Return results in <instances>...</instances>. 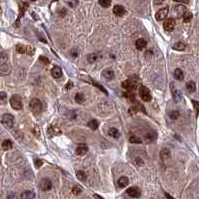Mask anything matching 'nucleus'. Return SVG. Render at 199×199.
I'll list each match as a JSON object with an SVG mask.
<instances>
[{
  "instance_id": "obj_9",
  "label": "nucleus",
  "mask_w": 199,
  "mask_h": 199,
  "mask_svg": "<svg viewBox=\"0 0 199 199\" xmlns=\"http://www.w3.org/2000/svg\"><path fill=\"white\" fill-rule=\"evenodd\" d=\"M163 26H164L165 30L168 31V32L172 31L174 29V27H175V20H174V18H167V19L164 21Z\"/></svg>"
},
{
  "instance_id": "obj_52",
  "label": "nucleus",
  "mask_w": 199,
  "mask_h": 199,
  "mask_svg": "<svg viewBox=\"0 0 199 199\" xmlns=\"http://www.w3.org/2000/svg\"><path fill=\"white\" fill-rule=\"evenodd\" d=\"M29 1H36V0H29Z\"/></svg>"
},
{
  "instance_id": "obj_46",
  "label": "nucleus",
  "mask_w": 199,
  "mask_h": 199,
  "mask_svg": "<svg viewBox=\"0 0 199 199\" xmlns=\"http://www.w3.org/2000/svg\"><path fill=\"white\" fill-rule=\"evenodd\" d=\"M173 1L178 2V3H185V4H187L189 2V0H173Z\"/></svg>"
},
{
  "instance_id": "obj_47",
  "label": "nucleus",
  "mask_w": 199,
  "mask_h": 199,
  "mask_svg": "<svg viewBox=\"0 0 199 199\" xmlns=\"http://www.w3.org/2000/svg\"><path fill=\"white\" fill-rule=\"evenodd\" d=\"M33 131H34V132H35V135H36V136H37V137H39V129H38V127H37V126H36V127L34 128V129H33Z\"/></svg>"
},
{
  "instance_id": "obj_18",
  "label": "nucleus",
  "mask_w": 199,
  "mask_h": 199,
  "mask_svg": "<svg viewBox=\"0 0 199 199\" xmlns=\"http://www.w3.org/2000/svg\"><path fill=\"white\" fill-rule=\"evenodd\" d=\"M146 44H147V42H146V40L143 39V38H139V39H137L136 42H135V46H136V48L139 49V50H142V49L146 46Z\"/></svg>"
},
{
  "instance_id": "obj_27",
  "label": "nucleus",
  "mask_w": 199,
  "mask_h": 199,
  "mask_svg": "<svg viewBox=\"0 0 199 199\" xmlns=\"http://www.w3.org/2000/svg\"><path fill=\"white\" fill-rule=\"evenodd\" d=\"M185 48H186V45H185L184 43H182V42H177V43H175L173 45L174 50L183 51V50H185Z\"/></svg>"
},
{
  "instance_id": "obj_29",
  "label": "nucleus",
  "mask_w": 199,
  "mask_h": 199,
  "mask_svg": "<svg viewBox=\"0 0 199 199\" xmlns=\"http://www.w3.org/2000/svg\"><path fill=\"white\" fill-rule=\"evenodd\" d=\"M64 2L69 6L70 8H75L77 7L79 1L78 0H64Z\"/></svg>"
},
{
  "instance_id": "obj_21",
  "label": "nucleus",
  "mask_w": 199,
  "mask_h": 199,
  "mask_svg": "<svg viewBox=\"0 0 199 199\" xmlns=\"http://www.w3.org/2000/svg\"><path fill=\"white\" fill-rule=\"evenodd\" d=\"M173 76H174V78L177 79V80H179V81H181V80L184 79V74H183V71L181 69H179V68L174 70Z\"/></svg>"
},
{
  "instance_id": "obj_39",
  "label": "nucleus",
  "mask_w": 199,
  "mask_h": 199,
  "mask_svg": "<svg viewBox=\"0 0 199 199\" xmlns=\"http://www.w3.org/2000/svg\"><path fill=\"white\" fill-rule=\"evenodd\" d=\"M39 60L41 61V62H43L44 64H49V62H50V61H49V59L47 57H45V56H40L39 57Z\"/></svg>"
},
{
  "instance_id": "obj_24",
  "label": "nucleus",
  "mask_w": 199,
  "mask_h": 199,
  "mask_svg": "<svg viewBox=\"0 0 199 199\" xmlns=\"http://www.w3.org/2000/svg\"><path fill=\"white\" fill-rule=\"evenodd\" d=\"M108 135H109V136H111V137H114V138H118L119 135H120V133H119V131H118L117 128L112 127V128H110V129L108 130Z\"/></svg>"
},
{
  "instance_id": "obj_43",
  "label": "nucleus",
  "mask_w": 199,
  "mask_h": 199,
  "mask_svg": "<svg viewBox=\"0 0 199 199\" xmlns=\"http://www.w3.org/2000/svg\"><path fill=\"white\" fill-rule=\"evenodd\" d=\"M71 87H73V82H71V81H69V82L67 83L66 85H65V89H66V90H69Z\"/></svg>"
},
{
  "instance_id": "obj_28",
  "label": "nucleus",
  "mask_w": 199,
  "mask_h": 199,
  "mask_svg": "<svg viewBox=\"0 0 199 199\" xmlns=\"http://www.w3.org/2000/svg\"><path fill=\"white\" fill-rule=\"evenodd\" d=\"M8 60V55L5 52H0V66L5 64Z\"/></svg>"
},
{
  "instance_id": "obj_26",
  "label": "nucleus",
  "mask_w": 199,
  "mask_h": 199,
  "mask_svg": "<svg viewBox=\"0 0 199 199\" xmlns=\"http://www.w3.org/2000/svg\"><path fill=\"white\" fill-rule=\"evenodd\" d=\"M13 146V143L11 142V140L9 139H5L3 142H2V148L4 149V150H9V149H11Z\"/></svg>"
},
{
  "instance_id": "obj_6",
  "label": "nucleus",
  "mask_w": 199,
  "mask_h": 199,
  "mask_svg": "<svg viewBox=\"0 0 199 199\" xmlns=\"http://www.w3.org/2000/svg\"><path fill=\"white\" fill-rule=\"evenodd\" d=\"M168 11H169L168 7H164V8H161L160 10H158L155 14L156 20H157V21H162V20H164L165 18L167 17V15H168Z\"/></svg>"
},
{
  "instance_id": "obj_11",
  "label": "nucleus",
  "mask_w": 199,
  "mask_h": 199,
  "mask_svg": "<svg viewBox=\"0 0 199 199\" xmlns=\"http://www.w3.org/2000/svg\"><path fill=\"white\" fill-rule=\"evenodd\" d=\"M127 194L133 198H139L141 196V191L138 187H130L127 189Z\"/></svg>"
},
{
  "instance_id": "obj_48",
  "label": "nucleus",
  "mask_w": 199,
  "mask_h": 199,
  "mask_svg": "<svg viewBox=\"0 0 199 199\" xmlns=\"http://www.w3.org/2000/svg\"><path fill=\"white\" fill-rule=\"evenodd\" d=\"M8 199H16V195L14 193H10L8 196Z\"/></svg>"
},
{
  "instance_id": "obj_40",
  "label": "nucleus",
  "mask_w": 199,
  "mask_h": 199,
  "mask_svg": "<svg viewBox=\"0 0 199 199\" xmlns=\"http://www.w3.org/2000/svg\"><path fill=\"white\" fill-rule=\"evenodd\" d=\"M28 55H33L34 54V48H32L31 46H27V53Z\"/></svg>"
},
{
  "instance_id": "obj_35",
  "label": "nucleus",
  "mask_w": 199,
  "mask_h": 199,
  "mask_svg": "<svg viewBox=\"0 0 199 199\" xmlns=\"http://www.w3.org/2000/svg\"><path fill=\"white\" fill-rule=\"evenodd\" d=\"M88 126H89L92 130H96L97 127H98V122H97V120H95V119H93V120L88 122Z\"/></svg>"
},
{
  "instance_id": "obj_32",
  "label": "nucleus",
  "mask_w": 199,
  "mask_h": 199,
  "mask_svg": "<svg viewBox=\"0 0 199 199\" xmlns=\"http://www.w3.org/2000/svg\"><path fill=\"white\" fill-rule=\"evenodd\" d=\"M97 58H98V56H97L96 53H91L87 56V61L89 63H94L97 60Z\"/></svg>"
},
{
  "instance_id": "obj_17",
  "label": "nucleus",
  "mask_w": 199,
  "mask_h": 199,
  "mask_svg": "<svg viewBox=\"0 0 199 199\" xmlns=\"http://www.w3.org/2000/svg\"><path fill=\"white\" fill-rule=\"evenodd\" d=\"M88 151V147L85 144H81V145H79L77 148H76V154L77 155H85L87 153Z\"/></svg>"
},
{
  "instance_id": "obj_45",
  "label": "nucleus",
  "mask_w": 199,
  "mask_h": 199,
  "mask_svg": "<svg viewBox=\"0 0 199 199\" xmlns=\"http://www.w3.org/2000/svg\"><path fill=\"white\" fill-rule=\"evenodd\" d=\"M71 55L73 56V57H77V55H78V52L76 49H73V50L71 51Z\"/></svg>"
},
{
  "instance_id": "obj_30",
  "label": "nucleus",
  "mask_w": 199,
  "mask_h": 199,
  "mask_svg": "<svg viewBox=\"0 0 199 199\" xmlns=\"http://www.w3.org/2000/svg\"><path fill=\"white\" fill-rule=\"evenodd\" d=\"M76 176L78 177V179L79 180H81V181H85L86 180V174H85L84 171H82V170H79L76 172Z\"/></svg>"
},
{
  "instance_id": "obj_23",
  "label": "nucleus",
  "mask_w": 199,
  "mask_h": 199,
  "mask_svg": "<svg viewBox=\"0 0 199 199\" xmlns=\"http://www.w3.org/2000/svg\"><path fill=\"white\" fill-rule=\"evenodd\" d=\"M15 50L20 54H25L27 53V46L23 44H17L16 47H15Z\"/></svg>"
},
{
  "instance_id": "obj_4",
  "label": "nucleus",
  "mask_w": 199,
  "mask_h": 199,
  "mask_svg": "<svg viewBox=\"0 0 199 199\" xmlns=\"http://www.w3.org/2000/svg\"><path fill=\"white\" fill-rule=\"evenodd\" d=\"M1 122L5 127L12 128L13 123H14V117H13V115L9 114V113H6V114H4L3 116H2Z\"/></svg>"
},
{
  "instance_id": "obj_20",
  "label": "nucleus",
  "mask_w": 199,
  "mask_h": 199,
  "mask_svg": "<svg viewBox=\"0 0 199 199\" xmlns=\"http://www.w3.org/2000/svg\"><path fill=\"white\" fill-rule=\"evenodd\" d=\"M35 197V193L33 191L26 190L21 193V199H33Z\"/></svg>"
},
{
  "instance_id": "obj_25",
  "label": "nucleus",
  "mask_w": 199,
  "mask_h": 199,
  "mask_svg": "<svg viewBox=\"0 0 199 199\" xmlns=\"http://www.w3.org/2000/svg\"><path fill=\"white\" fill-rule=\"evenodd\" d=\"M74 99H75L76 103L82 104V103H84V101H85V95L83 93H76Z\"/></svg>"
},
{
  "instance_id": "obj_33",
  "label": "nucleus",
  "mask_w": 199,
  "mask_h": 199,
  "mask_svg": "<svg viewBox=\"0 0 199 199\" xmlns=\"http://www.w3.org/2000/svg\"><path fill=\"white\" fill-rule=\"evenodd\" d=\"M99 4L103 8H108L111 5V0H99Z\"/></svg>"
},
{
  "instance_id": "obj_49",
  "label": "nucleus",
  "mask_w": 199,
  "mask_h": 199,
  "mask_svg": "<svg viewBox=\"0 0 199 199\" xmlns=\"http://www.w3.org/2000/svg\"><path fill=\"white\" fill-rule=\"evenodd\" d=\"M153 1H154V3L156 4V5H158V4H161L164 0H153Z\"/></svg>"
},
{
  "instance_id": "obj_37",
  "label": "nucleus",
  "mask_w": 199,
  "mask_h": 199,
  "mask_svg": "<svg viewBox=\"0 0 199 199\" xmlns=\"http://www.w3.org/2000/svg\"><path fill=\"white\" fill-rule=\"evenodd\" d=\"M72 193H73L74 195H79V194L81 193V188L79 186H74L73 188H72Z\"/></svg>"
},
{
  "instance_id": "obj_15",
  "label": "nucleus",
  "mask_w": 199,
  "mask_h": 199,
  "mask_svg": "<svg viewBox=\"0 0 199 199\" xmlns=\"http://www.w3.org/2000/svg\"><path fill=\"white\" fill-rule=\"evenodd\" d=\"M160 158H161V160L163 162L168 161V159L170 158V151L166 148L162 149V150L160 151Z\"/></svg>"
},
{
  "instance_id": "obj_22",
  "label": "nucleus",
  "mask_w": 199,
  "mask_h": 199,
  "mask_svg": "<svg viewBox=\"0 0 199 199\" xmlns=\"http://www.w3.org/2000/svg\"><path fill=\"white\" fill-rule=\"evenodd\" d=\"M186 89L188 92H190V93H192V92H194L196 90V84L194 81H188V82L186 83Z\"/></svg>"
},
{
  "instance_id": "obj_13",
  "label": "nucleus",
  "mask_w": 199,
  "mask_h": 199,
  "mask_svg": "<svg viewBox=\"0 0 199 199\" xmlns=\"http://www.w3.org/2000/svg\"><path fill=\"white\" fill-rule=\"evenodd\" d=\"M10 72H11V66L9 64H7V63H5V64L0 66V75H2V76L9 75Z\"/></svg>"
},
{
  "instance_id": "obj_16",
  "label": "nucleus",
  "mask_w": 199,
  "mask_h": 199,
  "mask_svg": "<svg viewBox=\"0 0 199 199\" xmlns=\"http://www.w3.org/2000/svg\"><path fill=\"white\" fill-rule=\"evenodd\" d=\"M102 77L107 79V80H112L114 78V72L111 69H105L102 72Z\"/></svg>"
},
{
  "instance_id": "obj_19",
  "label": "nucleus",
  "mask_w": 199,
  "mask_h": 199,
  "mask_svg": "<svg viewBox=\"0 0 199 199\" xmlns=\"http://www.w3.org/2000/svg\"><path fill=\"white\" fill-rule=\"evenodd\" d=\"M128 182H129V180H128V178L126 177V176H121L120 178L118 179V181H117V184H118L119 187H121V188H123V187H126L128 185Z\"/></svg>"
},
{
  "instance_id": "obj_36",
  "label": "nucleus",
  "mask_w": 199,
  "mask_h": 199,
  "mask_svg": "<svg viewBox=\"0 0 199 199\" xmlns=\"http://www.w3.org/2000/svg\"><path fill=\"white\" fill-rule=\"evenodd\" d=\"M129 141L131 142V143H141L142 140L137 136H131L129 138Z\"/></svg>"
},
{
  "instance_id": "obj_42",
  "label": "nucleus",
  "mask_w": 199,
  "mask_h": 199,
  "mask_svg": "<svg viewBox=\"0 0 199 199\" xmlns=\"http://www.w3.org/2000/svg\"><path fill=\"white\" fill-rule=\"evenodd\" d=\"M34 163H35V166L37 167H40L42 165V163H43V162H42V160H40V159H35V161H34Z\"/></svg>"
},
{
  "instance_id": "obj_1",
  "label": "nucleus",
  "mask_w": 199,
  "mask_h": 199,
  "mask_svg": "<svg viewBox=\"0 0 199 199\" xmlns=\"http://www.w3.org/2000/svg\"><path fill=\"white\" fill-rule=\"evenodd\" d=\"M29 108H30V110L34 113V114H36V115L39 114V113L42 111L41 101L37 98H33L32 100L30 101V103H29Z\"/></svg>"
},
{
  "instance_id": "obj_3",
  "label": "nucleus",
  "mask_w": 199,
  "mask_h": 199,
  "mask_svg": "<svg viewBox=\"0 0 199 199\" xmlns=\"http://www.w3.org/2000/svg\"><path fill=\"white\" fill-rule=\"evenodd\" d=\"M139 96L141 97V99L145 102H149L151 101V93L149 91V89L145 86H140L139 88Z\"/></svg>"
},
{
  "instance_id": "obj_12",
  "label": "nucleus",
  "mask_w": 199,
  "mask_h": 199,
  "mask_svg": "<svg viewBox=\"0 0 199 199\" xmlns=\"http://www.w3.org/2000/svg\"><path fill=\"white\" fill-rule=\"evenodd\" d=\"M125 12H126L125 8L121 5H115L114 7H113V13L118 17H122L124 14H125Z\"/></svg>"
},
{
  "instance_id": "obj_5",
  "label": "nucleus",
  "mask_w": 199,
  "mask_h": 199,
  "mask_svg": "<svg viewBox=\"0 0 199 199\" xmlns=\"http://www.w3.org/2000/svg\"><path fill=\"white\" fill-rule=\"evenodd\" d=\"M171 93H172L173 100L175 101V102H179V101L182 99V93H181V91H180L178 88H176L175 86H174L173 83H171Z\"/></svg>"
},
{
  "instance_id": "obj_34",
  "label": "nucleus",
  "mask_w": 199,
  "mask_h": 199,
  "mask_svg": "<svg viewBox=\"0 0 199 199\" xmlns=\"http://www.w3.org/2000/svg\"><path fill=\"white\" fill-rule=\"evenodd\" d=\"M179 116H180L179 111H177V110H172V111L169 113V117H170L172 120H176Z\"/></svg>"
},
{
  "instance_id": "obj_8",
  "label": "nucleus",
  "mask_w": 199,
  "mask_h": 199,
  "mask_svg": "<svg viewBox=\"0 0 199 199\" xmlns=\"http://www.w3.org/2000/svg\"><path fill=\"white\" fill-rule=\"evenodd\" d=\"M39 186L42 191H48L52 188V182L49 179H47V178H43V179L40 181Z\"/></svg>"
},
{
  "instance_id": "obj_38",
  "label": "nucleus",
  "mask_w": 199,
  "mask_h": 199,
  "mask_svg": "<svg viewBox=\"0 0 199 199\" xmlns=\"http://www.w3.org/2000/svg\"><path fill=\"white\" fill-rule=\"evenodd\" d=\"M92 83H93V85H94V86L98 87V88H99V89H100V90H101V91H102V92H103V93L107 94V91H106V89H105V88H104L103 86H101V85H100V84H98V83H95V82H94V81H92Z\"/></svg>"
},
{
  "instance_id": "obj_53",
  "label": "nucleus",
  "mask_w": 199,
  "mask_h": 199,
  "mask_svg": "<svg viewBox=\"0 0 199 199\" xmlns=\"http://www.w3.org/2000/svg\"><path fill=\"white\" fill-rule=\"evenodd\" d=\"M0 14H1V7H0Z\"/></svg>"
},
{
  "instance_id": "obj_51",
  "label": "nucleus",
  "mask_w": 199,
  "mask_h": 199,
  "mask_svg": "<svg viewBox=\"0 0 199 199\" xmlns=\"http://www.w3.org/2000/svg\"><path fill=\"white\" fill-rule=\"evenodd\" d=\"M94 197H95L96 199H103L102 197H101V196H99V195H97V194H95V195H94Z\"/></svg>"
},
{
  "instance_id": "obj_7",
  "label": "nucleus",
  "mask_w": 199,
  "mask_h": 199,
  "mask_svg": "<svg viewBox=\"0 0 199 199\" xmlns=\"http://www.w3.org/2000/svg\"><path fill=\"white\" fill-rule=\"evenodd\" d=\"M137 86V81L133 80V79H127L122 83V87L125 88L127 90H133Z\"/></svg>"
},
{
  "instance_id": "obj_2",
  "label": "nucleus",
  "mask_w": 199,
  "mask_h": 199,
  "mask_svg": "<svg viewBox=\"0 0 199 199\" xmlns=\"http://www.w3.org/2000/svg\"><path fill=\"white\" fill-rule=\"evenodd\" d=\"M10 105L12 106L13 109L15 110H20L22 109V100H21V97L19 95H14L11 96L10 98Z\"/></svg>"
},
{
  "instance_id": "obj_50",
  "label": "nucleus",
  "mask_w": 199,
  "mask_h": 199,
  "mask_svg": "<svg viewBox=\"0 0 199 199\" xmlns=\"http://www.w3.org/2000/svg\"><path fill=\"white\" fill-rule=\"evenodd\" d=\"M165 196H166V197H167V199H174V198L172 197V196H171V195H169L168 193H165Z\"/></svg>"
},
{
  "instance_id": "obj_44",
  "label": "nucleus",
  "mask_w": 199,
  "mask_h": 199,
  "mask_svg": "<svg viewBox=\"0 0 199 199\" xmlns=\"http://www.w3.org/2000/svg\"><path fill=\"white\" fill-rule=\"evenodd\" d=\"M7 97V94L5 92H0V100H4Z\"/></svg>"
},
{
  "instance_id": "obj_14",
  "label": "nucleus",
  "mask_w": 199,
  "mask_h": 199,
  "mask_svg": "<svg viewBox=\"0 0 199 199\" xmlns=\"http://www.w3.org/2000/svg\"><path fill=\"white\" fill-rule=\"evenodd\" d=\"M51 75L55 79H58L62 76V70L59 66H54L51 70Z\"/></svg>"
},
{
  "instance_id": "obj_41",
  "label": "nucleus",
  "mask_w": 199,
  "mask_h": 199,
  "mask_svg": "<svg viewBox=\"0 0 199 199\" xmlns=\"http://www.w3.org/2000/svg\"><path fill=\"white\" fill-rule=\"evenodd\" d=\"M192 103H193V106L196 110V113H198L199 112V102L198 101H195V100H192Z\"/></svg>"
},
{
  "instance_id": "obj_10",
  "label": "nucleus",
  "mask_w": 199,
  "mask_h": 199,
  "mask_svg": "<svg viewBox=\"0 0 199 199\" xmlns=\"http://www.w3.org/2000/svg\"><path fill=\"white\" fill-rule=\"evenodd\" d=\"M172 12L177 18L183 17V15H184L185 12H186V8H185L184 6H182V5H177V6H175V7L173 8Z\"/></svg>"
},
{
  "instance_id": "obj_31",
  "label": "nucleus",
  "mask_w": 199,
  "mask_h": 199,
  "mask_svg": "<svg viewBox=\"0 0 199 199\" xmlns=\"http://www.w3.org/2000/svg\"><path fill=\"white\" fill-rule=\"evenodd\" d=\"M192 19V13L189 12V11H186L185 12V14L183 15V21L185 22V23H188V22H190Z\"/></svg>"
}]
</instances>
